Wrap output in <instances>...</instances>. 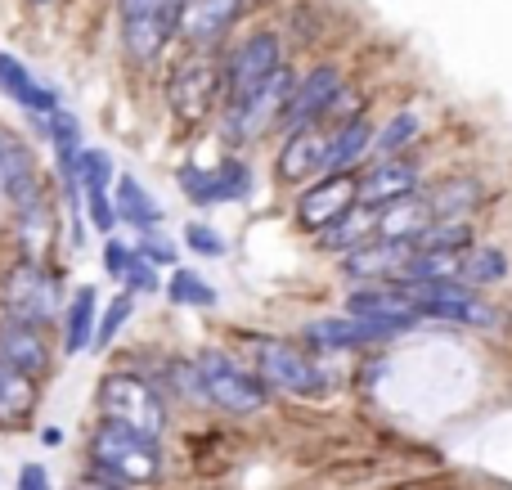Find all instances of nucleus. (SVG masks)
<instances>
[{
	"instance_id": "obj_1",
	"label": "nucleus",
	"mask_w": 512,
	"mask_h": 490,
	"mask_svg": "<svg viewBox=\"0 0 512 490\" xmlns=\"http://www.w3.org/2000/svg\"><path fill=\"white\" fill-rule=\"evenodd\" d=\"M243 360H248L252 374L279 396H324L328 387H333V369L310 347H301V342H292V338H270V333L248 338V356Z\"/></svg>"
},
{
	"instance_id": "obj_2",
	"label": "nucleus",
	"mask_w": 512,
	"mask_h": 490,
	"mask_svg": "<svg viewBox=\"0 0 512 490\" xmlns=\"http://www.w3.org/2000/svg\"><path fill=\"white\" fill-rule=\"evenodd\" d=\"M90 468L117 486H153L162 477V446L158 437L104 419L90 432Z\"/></svg>"
},
{
	"instance_id": "obj_3",
	"label": "nucleus",
	"mask_w": 512,
	"mask_h": 490,
	"mask_svg": "<svg viewBox=\"0 0 512 490\" xmlns=\"http://www.w3.org/2000/svg\"><path fill=\"white\" fill-rule=\"evenodd\" d=\"M167 104L185 126L207 122L216 108H225V54L185 45L167 72Z\"/></svg>"
},
{
	"instance_id": "obj_4",
	"label": "nucleus",
	"mask_w": 512,
	"mask_h": 490,
	"mask_svg": "<svg viewBox=\"0 0 512 490\" xmlns=\"http://www.w3.org/2000/svg\"><path fill=\"white\" fill-rule=\"evenodd\" d=\"M99 414L113 423L144 432V437H158L167 432V396L153 378L135 374V369H117V374L99 378V396H95Z\"/></svg>"
},
{
	"instance_id": "obj_5",
	"label": "nucleus",
	"mask_w": 512,
	"mask_h": 490,
	"mask_svg": "<svg viewBox=\"0 0 512 490\" xmlns=\"http://www.w3.org/2000/svg\"><path fill=\"white\" fill-rule=\"evenodd\" d=\"M194 365H198L203 396H207V405H212V410H225V414L248 419V414L265 410V401H270V387H265L261 378L248 369V360H239L234 351L203 347L194 356Z\"/></svg>"
},
{
	"instance_id": "obj_6",
	"label": "nucleus",
	"mask_w": 512,
	"mask_h": 490,
	"mask_svg": "<svg viewBox=\"0 0 512 490\" xmlns=\"http://www.w3.org/2000/svg\"><path fill=\"white\" fill-rule=\"evenodd\" d=\"M63 302H68V297H63V284L45 261L23 257L5 270V279H0V315H9V320L50 329V324H59Z\"/></svg>"
},
{
	"instance_id": "obj_7",
	"label": "nucleus",
	"mask_w": 512,
	"mask_h": 490,
	"mask_svg": "<svg viewBox=\"0 0 512 490\" xmlns=\"http://www.w3.org/2000/svg\"><path fill=\"white\" fill-rule=\"evenodd\" d=\"M409 293V302L418 306L423 320L459 324V329H495L504 320L495 302H486V293L468 288L463 279H436V284H400Z\"/></svg>"
},
{
	"instance_id": "obj_8",
	"label": "nucleus",
	"mask_w": 512,
	"mask_h": 490,
	"mask_svg": "<svg viewBox=\"0 0 512 490\" xmlns=\"http://www.w3.org/2000/svg\"><path fill=\"white\" fill-rule=\"evenodd\" d=\"M117 23H122V50L131 63L149 68L176 41L180 0H117Z\"/></svg>"
},
{
	"instance_id": "obj_9",
	"label": "nucleus",
	"mask_w": 512,
	"mask_h": 490,
	"mask_svg": "<svg viewBox=\"0 0 512 490\" xmlns=\"http://www.w3.org/2000/svg\"><path fill=\"white\" fill-rule=\"evenodd\" d=\"M297 77L301 72H292V63H283V68L274 72L252 99L221 108L225 140L230 144H256V140H265V135L279 131V117H283V108H288L292 90H297Z\"/></svg>"
},
{
	"instance_id": "obj_10",
	"label": "nucleus",
	"mask_w": 512,
	"mask_h": 490,
	"mask_svg": "<svg viewBox=\"0 0 512 490\" xmlns=\"http://www.w3.org/2000/svg\"><path fill=\"white\" fill-rule=\"evenodd\" d=\"M409 329L387 320H360V315H315L297 329V342L310 347L315 356H346V351H364V347H382V342L405 338Z\"/></svg>"
},
{
	"instance_id": "obj_11",
	"label": "nucleus",
	"mask_w": 512,
	"mask_h": 490,
	"mask_svg": "<svg viewBox=\"0 0 512 490\" xmlns=\"http://www.w3.org/2000/svg\"><path fill=\"white\" fill-rule=\"evenodd\" d=\"M283 41L274 32H252L243 36L234 50H225V108L252 99L274 72L283 68Z\"/></svg>"
},
{
	"instance_id": "obj_12",
	"label": "nucleus",
	"mask_w": 512,
	"mask_h": 490,
	"mask_svg": "<svg viewBox=\"0 0 512 490\" xmlns=\"http://www.w3.org/2000/svg\"><path fill=\"white\" fill-rule=\"evenodd\" d=\"M351 207H360V171H328V176L301 185L297 203H292V221L315 239L319 230H328Z\"/></svg>"
},
{
	"instance_id": "obj_13",
	"label": "nucleus",
	"mask_w": 512,
	"mask_h": 490,
	"mask_svg": "<svg viewBox=\"0 0 512 490\" xmlns=\"http://www.w3.org/2000/svg\"><path fill=\"white\" fill-rule=\"evenodd\" d=\"M346 86V72H342V63H315V68H306L297 77V90H292V99H288V108H283V117H279V140L283 135H292V131H310V126H324V113H328V104L337 99V90Z\"/></svg>"
},
{
	"instance_id": "obj_14",
	"label": "nucleus",
	"mask_w": 512,
	"mask_h": 490,
	"mask_svg": "<svg viewBox=\"0 0 512 490\" xmlns=\"http://www.w3.org/2000/svg\"><path fill=\"white\" fill-rule=\"evenodd\" d=\"M427 185L423 176V158L414 149L400 153V158H373L360 167V203L369 207H387L396 198H409Z\"/></svg>"
},
{
	"instance_id": "obj_15",
	"label": "nucleus",
	"mask_w": 512,
	"mask_h": 490,
	"mask_svg": "<svg viewBox=\"0 0 512 490\" xmlns=\"http://www.w3.org/2000/svg\"><path fill=\"white\" fill-rule=\"evenodd\" d=\"M243 14V0H180L176 36L194 50H221V41L234 32Z\"/></svg>"
},
{
	"instance_id": "obj_16",
	"label": "nucleus",
	"mask_w": 512,
	"mask_h": 490,
	"mask_svg": "<svg viewBox=\"0 0 512 490\" xmlns=\"http://www.w3.org/2000/svg\"><path fill=\"white\" fill-rule=\"evenodd\" d=\"M324 158H328V131L310 126V131H292L279 140L274 149V180L288 189H301L310 180L324 176Z\"/></svg>"
},
{
	"instance_id": "obj_17",
	"label": "nucleus",
	"mask_w": 512,
	"mask_h": 490,
	"mask_svg": "<svg viewBox=\"0 0 512 490\" xmlns=\"http://www.w3.org/2000/svg\"><path fill=\"white\" fill-rule=\"evenodd\" d=\"M0 365L18 369L23 378H45L50 374V365H54L50 329L0 315Z\"/></svg>"
},
{
	"instance_id": "obj_18",
	"label": "nucleus",
	"mask_w": 512,
	"mask_h": 490,
	"mask_svg": "<svg viewBox=\"0 0 512 490\" xmlns=\"http://www.w3.org/2000/svg\"><path fill=\"white\" fill-rule=\"evenodd\" d=\"M346 315H360V320H387L400 324V329L414 333L423 324L418 306L409 302V293L400 284H355L346 293Z\"/></svg>"
},
{
	"instance_id": "obj_19",
	"label": "nucleus",
	"mask_w": 512,
	"mask_h": 490,
	"mask_svg": "<svg viewBox=\"0 0 512 490\" xmlns=\"http://www.w3.org/2000/svg\"><path fill=\"white\" fill-rule=\"evenodd\" d=\"M409 252H414V243L369 239L342 257V275L351 279V284H391V279L400 275V266L409 261Z\"/></svg>"
},
{
	"instance_id": "obj_20",
	"label": "nucleus",
	"mask_w": 512,
	"mask_h": 490,
	"mask_svg": "<svg viewBox=\"0 0 512 490\" xmlns=\"http://www.w3.org/2000/svg\"><path fill=\"white\" fill-rule=\"evenodd\" d=\"M95 329H99V293L95 284H77V293L63 302L59 315V351L63 356L95 351Z\"/></svg>"
},
{
	"instance_id": "obj_21",
	"label": "nucleus",
	"mask_w": 512,
	"mask_h": 490,
	"mask_svg": "<svg viewBox=\"0 0 512 490\" xmlns=\"http://www.w3.org/2000/svg\"><path fill=\"white\" fill-rule=\"evenodd\" d=\"M423 198L432 207L436 221H472V212L481 207V180L472 171H450V176L423 185Z\"/></svg>"
},
{
	"instance_id": "obj_22",
	"label": "nucleus",
	"mask_w": 512,
	"mask_h": 490,
	"mask_svg": "<svg viewBox=\"0 0 512 490\" xmlns=\"http://www.w3.org/2000/svg\"><path fill=\"white\" fill-rule=\"evenodd\" d=\"M373 135H378V126H373L369 113H360V117H351V122L333 126V131H328L324 176H328V171H360L364 162L373 158Z\"/></svg>"
},
{
	"instance_id": "obj_23",
	"label": "nucleus",
	"mask_w": 512,
	"mask_h": 490,
	"mask_svg": "<svg viewBox=\"0 0 512 490\" xmlns=\"http://www.w3.org/2000/svg\"><path fill=\"white\" fill-rule=\"evenodd\" d=\"M369 239H378V207L360 203L346 216H337L328 230H319L315 248L324 252V257H346L351 248H360V243H369Z\"/></svg>"
},
{
	"instance_id": "obj_24",
	"label": "nucleus",
	"mask_w": 512,
	"mask_h": 490,
	"mask_svg": "<svg viewBox=\"0 0 512 490\" xmlns=\"http://www.w3.org/2000/svg\"><path fill=\"white\" fill-rule=\"evenodd\" d=\"M113 203H117V221L131 225L135 234H144V230H162V221H167V212H162L158 198H153L135 176H126V171H117Z\"/></svg>"
},
{
	"instance_id": "obj_25",
	"label": "nucleus",
	"mask_w": 512,
	"mask_h": 490,
	"mask_svg": "<svg viewBox=\"0 0 512 490\" xmlns=\"http://www.w3.org/2000/svg\"><path fill=\"white\" fill-rule=\"evenodd\" d=\"M432 207H427L423 189L409 198H396V203L378 207V239H396V243H418L423 230L432 225Z\"/></svg>"
},
{
	"instance_id": "obj_26",
	"label": "nucleus",
	"mask_w": 512,
	"mask_h": 490,
	"mask_svg": "<svg viewBox=\"0 0 512 490\" xmlns=\"http://www.w3.org/2000/svg\"><path fill=\"white\" fill-rule=\"evenodd\" d=\"M508 275H512V257L499 248V243H472V248L459 257V279L468 288H477V293L504 284Z\"/></svg>"
},
{
	"instance_id": "obj_27",
	"label": "nucleus",
	"mask_w": 512,
	"mask_h": 490,
	"mask_svg": "<svg viewBox=\"0 0 512 490\" xmlns=\"http://www.w3.org/2000/svg\"><path fill=\"white\" fill-rule=\"evenodd\" d=\"M32 176H41V171H36L32 144H27L18 131L0 126V198H9L23 180H32Z\"/></svg>"
},
{
	"instance_id": "obj_28",
	"label": "nucleus",
	"mask_w": 512,
	"mask_h": 490,
	"mask_svg": "<svg viewBox=\"0 0 512 490\" xmlns=\"http://www.w3.org/2000/svg\"><path fill=\"white\" fill-rule=\"evenodd\" d=\"M162 293H167V302L180 306V311H212V306L221 302L216 284H207V275H198L194 266L167 270V284H162Z\"/></svg>"
},
{
	"instance_id": "obj_29",
	"label": "nucleus",
	"mask_w": 512,
	"mask_h": 490,
	"mask_svg": "<svg viewBox=\"0 0 512 490\" xmlns=\"http://www.w3.org/2000/svg\"><path fill=\"white\" fill-rule=\"evenodd\" d=\"M32 135H36V140H45L50 158H54V153H77V149H86V135H81V117L72 113L68 104H63L59 113H50V117H32Z\"/></svg>"
},
{
	"instance_id": "obj_30",
	"label": "nucleus",
	"mask_w": 512,
	"mask_h": 490,
	"mask_svg": "<svg viewBox=\"0 0 512 490\" xmlns=\"http://www.w3.org/2000/svg\"><path fill=\"white\" fill-rule=\"evenodd\" d=\"M212 180H216V198L221 203H248L256 189V171L243 153H221L212 162Z\"/></svg>"
},
{
	"instance_id": "obj_31",
	"label": "nucleus",
	"mask_w": 512,
	"mask_h": 490,
	"mask_svg": "<svg viewBox=\"0 0 512 490\" xmlns=\"http://www.w3.org/2000/svg\"><path fill=\"white\" fill-rule=\"evenodd\" d=\"M36 405V378H23L18 369L0 365V428H14Z\"/></svg>"
},
{
	"instance_id": "obj_32",
	"label": "nucleus",
	"mask_w": 512,
	"mask_h": 490,
	"mask_svg": "<svg viewBox=\"0 0 512 490\" xmlns=\"http://www.w3.org/2000/svg\"><path fill=\"white\" fill-rule=\"evenodd\" d=\"M418 135H423V122H418L414 108L387 117V122L378 126V135H373V158H400V153H409L418 144Z\"/></svg>"
},
{
	"instance_id": "obj_33",
	"label": "nucleus",
	"mask_w": 512,
	"mask_h": 490,
	"mask_svg": "<svg viewBox=\"0 0 512 490\" xmlns=\"http://www.w3.org/2000/svg\"><path fill=\"white\" fill-rule=\"evenodd\" d=\"M472 243H477V225H472V221H432V225L423 230V239L414 243V248L454 252V257H463Z\"/></svg>"
},
{
	"instance_id": "obj_34",
	"label": "nucleus",
	"mask_w": 512,
	"mask_h": 490,
	"mask_svg": "<svg viewBox=\"0 0 512 490\" xmlns=\"http://www.w3.org/2000/svg\"><path fill=\"white\" fill-rule=\"evenodd\" d=\"M36 72L27 68L18 54H9V50H0V95L9 99L14 108H27V99H32V90H36Z\"/></svg>"
},
{
	"instance_id": "obj_35",
	"label": "nucleus",
	"mask_w": 512,
	"mask_h": 490,
	"mask_svg": "<svg viewBox=\"0 0 512 490\" xmlns=\"http://www.w3.org/2000/svg\"><path fill=\"white\" fill-rule=\"evenodd\" d=\"M77 176H81V194L86 189H113L117 185V162L108 149H99V144H86L77 158Z\"/></svg>"
},
{
	"instance_id": "obj_36",
	"label": "nucleus",
	"mask_w": 512,
	"mask_h": 490,
	"mask_svg": "<svg viewBox=\"0 0 512 490\" xmlns=\"http://www.w3.org/2000/svg\"><path fill=\"white\" fill-rule=\"evenodd\" d=\"M135 315V297L131 293H113V302L99 306V329H95V351H108L117 342V333L131 324Z\"/></svg>"
},
{
	"instance_id": "obj_37",
	"label": "nucleus",
	"mask_w": 512,
	"mask_h": 490,
	"mask_svg": "<svg viewBox=\"0 0 512 490\" xmlns=\"http://www.w3.org/2000/svg\"><path fill=\"white\" fill-rule=\"evenodd\" d=\"M176 185L180 194L189 198V203L203 212V207H216L221 198H216V180H212V167H203V162H185V167L176 171Z\"/></svg>"
},
{
	"instance_id": "obj_38",
	"label": "nucleus",
	"mask_w": 512,
	"mask_h": 490,
	"mask_svg": "<svg viewBox=\"0 0 512 490\" xmlns=\"http://www.w3.org/2000/svg\"><path fill=\"white\" fill-rule=\"evenodd\" d=\"M131 243H135V257L149 261V266H158V270H176L180 266V243L171 239V234L144 230V234H135Z\"/></svg>"
},
{
	"instance_id": "obj_39",
	"label": "nucleus",
	"mask_w": 512,
	"mask_h": 490,
	"mask_svg": "<svg viewBox=\"0 0 512 490\" xmlns=\"http://www.w3.org/2000/svg\"><path fill=\"white\" fill-rule=\"evenodd\" d=\"M180 243H185L189 252H198V257H207V261L230 257V239H225L216 225H207V221H189L185 234H180Z\"/></svg>"
},
{
	"instance_id": "obj_40",
	"label": "nucleus",
	"mask_w": 512,
	"mask_h": 490,
	"mask_svg": "<svg viewBox=\"0 0 512 490\" xmlns=\"http://www.w3.org/2000/svg\"><path fill=\"white\" fill-rule=\"evenodd\" d=\"M81 207H86V221L95 234H117V203H113V189H86L81 194Z\"/></svg>"
},
{
	"instance_id": "obj_41",
	"label": "nucleus",
	"mask_w": 512,
	"mask_h": 490,
	"mask_svg": "<svg viewBox=\"0 0 512 490\" xmlns=\"http://www.w3.org/2000/svg\"><path fill=\"white\" fill-rule=\"evenodd\" d=\"M131 261H135V243L122 239V234H104V243H99V266H104V275L113 279V284L126 279Z\"/></svg>"
},
{
	"instance_id": "obj_42",
	"label": "nucleus",
	"mask_w": 512,
	"mask_h": 490,
	"mask_svg": "<svg viewBox=\"0 0 512 490\" xmlns=\"http://www.w3.org/2000/svg\"><path fill=\"white\" fill-rule=\"evenodd\" d=\"M162 284H167V279H162V270L135 257V261H131V270H126V279H122V293H131L135 302H140V297H158V293H162Z\"/></svg>"
},
{
	"instance_id": "obj_43",
	"label": "nucleus",
	"mask_w": 512,
	"mask_h": 490,
	"mask_svg": "<svg viewBox=\"0 0 512 490\" xmlns=\"http://www.w3.org/2000/svg\"><path fill=\"white\" fill-rule=\"evenodd\" d=\"M360 113H369V104H364L351 86H342V90H337V99L328 104V113H324V131H333V126L351 122V117H360Z\"/></svg>"
},
{
	"instance_id": "obj_44",
	"label": "nucleus",
	"mask_w": 512,
	"mask_h": 490,
	"mask_svg": "<svg viewBox=\"0 0 512 490\" xmlns=\"http://www.w3.org/2000/svg\"><path fill=\"white\" fill-rule=\"evenodd\" d=\"M18 490H54L50 486V473H45V464H23L18 468Z\"/></svg>"
},
{
	"instance_id": "obj_45",
	"label": "nucleus",
	"mask_w": 512,
	"mask_h": 490,
	"mask_svg": "<svg viewBox=\"0 0 512 490\" xmlns=\"http://www.w3.org/2000/svg\"><path fill=\"white\" fill-rule=\"evenodd\" d=\"M72 490H126V486H117V482H108V477L90 473V477H81V482H72Z\"/></svg>"
},
{
	"instance_id": "obj_46",
	"label": "nucleus",
	"mask_w": 512,
	"mask_h": 490,
	"mask_svg": "<svg viewBox=\"0 0 512 490\" xmlns=\"http://www.w3.org/2000/svg\"><path fill=\"white\" fill-rule=\"evenodd\" d=\"M41 441L45 446H63V432L59 428H41Z\"/></svg>"
},
{
	"instance_id": "obj_47",
	"label": "nucleus",
	"mask_w": 512,
	"mask_h": 490,
	"mask_svg": "<svg viewBox=\"0 0 512 490\" xmlns=\"http://www.w3.org/2000/svg\"><path fill=\"white\" fill-rule=\"evenodd\" d=\"M32 5H54V0H32Z\"/></svg>"
}]
</instances>
